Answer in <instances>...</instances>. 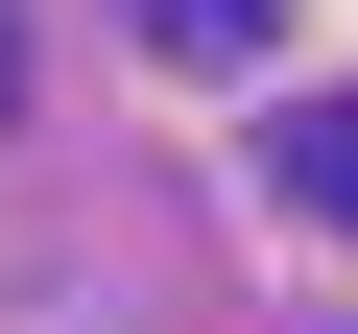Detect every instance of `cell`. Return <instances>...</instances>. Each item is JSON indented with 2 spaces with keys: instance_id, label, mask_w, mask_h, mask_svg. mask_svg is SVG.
Wrapping results in <instances>:
<instances>
[{
  "instance_id": "obj_1",
  "label": "cell",
  "mask_w": 358,
  "mask_h": 334,
  "mask_svg": "<svg viewBox=\"0 0 358 334\" xmlns=\"http://www.w3.org/2000/svg\"><path fill=\"white\" fill-rule=\"evenodd\" d=\"M263 167H287V215L358 239V96H263Z\"/></svg>"
},
{
  "instance_id": "obj_3",
  "label": "cell",
  "mask_w": 358,
  "mask_h": 334,
  "mask_svg": "<svg viewBox=\"0 0 358 334\" xmlns=\"http://www.w3.org/2000/svg\"><path fill=\"white\" fill-rule=\"evenodd\" d=\"M0 119H24V0H0Z\"/></svg>"
},
{
  "instance_id": "obj_2",
  "label": "cell",
  "mask_w": 358,
  "mask_h": 334,
  "mask_svg": "<svg viewBox=\"0 0 358 334\" xmlns=\"http://www.w3.org/2000/svg\"><path fill=\"white\" fill-rule=\"evenodd\" d=\"M143 48H192V72H287V0H120Z\"/></svg>"
}]
</instances>
